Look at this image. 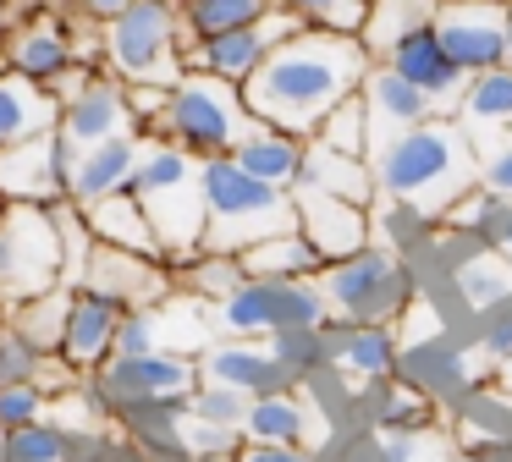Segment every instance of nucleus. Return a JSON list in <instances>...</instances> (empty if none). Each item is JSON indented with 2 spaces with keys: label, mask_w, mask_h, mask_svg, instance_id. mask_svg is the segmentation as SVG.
Masks as SVG:
<instances>
[{
  "label": "nucleus",
  "mask_w": 512,
  "mask_h": 462,
  "mask_svg": "<svg viewBox=\"0 0 512 462\" xmlns=\"http://www.w3.org/2000/svg\"><path fill=\"white\" fill-rule=\"evenodd\" d=\"M369 66H375V55H369V44L358 33L298 28L243 83V105L265 127H281L292 138H314L320 121L364 88Z\"/></svg>",
  "instance_id": "obj_1"
},
{
  "label": "nucleus",
  "mask_w": 512,
  "mask_h": 462,
  "mask_svg": "<svg viewBox=\"0 0 512 462\" xmlns=\"http://www.w3.org/2000/svg\"><path fill=\"white\" fill-rule=\"evenodd\" d=\"M380 198L419 220H446L479 187V149L457 116H430L369 154Z\"/></svg>",
  "instance_id": "obj_2"
},
{
  "label": "nucleus",
  "mask_w": 512,
  "mask_h": 462,
  "mask_svg": "<svg viewBox=\"0 0 512 462\" xmlns=\"http://www.w3.org/2000/svg\"><path fill=\"white\" fill-rule=\"evenodd\" d=\"M254 127L243 105V88L221 83L204 72H182L177 83L160 94V105L144 116L138 138L144 143H171V149L193 154V160H221L243 143V132Z\"/></svg>",
  "instance_id": "obj_3"
},
{
  "label": "nucleus",
  "mask_w": 512,
  "mask_h": 462,
  "mask_svg": "<svg viewBox=\"0 0 512 462\" xmlns=\"http://www.w3.org/2000/svg\"><path fill=\"white\" fill-rule=\"evenodd\" d=\"M204 253H243L265 237L298 231V209H292V187H270L248 176L232 154L204 160Z\"/></svg>",
  "instance_id": "obj_4"
},
{
  "label": "nucleus",
  "mask_w": 512,
  "mask_h": 462,
  "mask_svg": "<svg viewBox=\"0 0 512 462\" xmlns=\"http://www.w3.org/2000/svg\"><path fill=\"white\" fill-rule=\"evenodd\" d=\"M199 165L204 160L171 149V143H144V160H138L133 187H127L144 204L166 264H182L204 248V176H199Z\"/></svg>",
  "instance_id": "obj_5"
},
{
  "label": "nucleus",
  "mask_w": 512,
  "mask_h": 462,
  "mask_svg": "<svg viewBox=\"0 0 512 462\" xmlns=\"http://www.w3.org/2000/svg\"><path fill=\"white\" fill-rule=\"evenodd\" d=\"M182 50H188V33H182L177 0H133L122 17L100 28V66L127 88H171L188 72Z\"/></svg>",
  "instance_id": "obj_6"
},
{
  "label": "nucleus",
  "mask_w": 512,
  "mask_h": 462,
  "mask_svg": "<svg viewBox=\"0 0 512 462\" xmlns=\"http://www.w3.org/2000/svg\"><path fill=\"white\" fill-rule=\"evenodd\" d=\"M320 292H325V303H331L336 325H397L413 303V270L391 248L369 242L353 259L325 264Z\"/></svg>",
  "instance_id": "obj_7"
},
{
  "label": "nucleus",
  "mask_w": 512,
  "mask_h": 462,
  "mask_svg": "<svg viewBox=\"0 0 512 462\" xmlns=\"http://www.w3.org/2000/svg\"><path fill=\"white\" fill-rule=\"evenodd\" d=\"M61 281V204H0V303H28Z\"/></svg>",
  "instance_id": "obj_8"
},
{
  "label": "nucleus",
  "mask_w": 512,
  "mask_h": 462,
  "mask_svg": "<svg viewBox=\"0 0 512 462\" xmlns=\"http://www.w3.org/2000/svg\"><path fill=\"white\" fill-rule=\"evenodd\" d=\"M215 325L226 336L265 341L276 330H320L331 325V303H325L320 281H254L248 275L232 297L215 303Z\"/></svg>",
  "instance_id": "obj_9"
},
{
  "label": "nucleus",
  "mask_w": 512,
  "mask_h": 462,
  "mask_svg": "<svg viewBox=\"0 0 512 462\" xmlns=\"http://www.w3.org/2000/svg\"><path fill=\"white\" fill-rule=\"evenodd\" d=\"M61 138H72L78 149L89 143H105V138H122V132H138V116H133V88L122 77H111L105 66H83L67 88H61Z\"/></svg>",
  "instance_id": "obj_10"
},
{
  "label": "nucleus",
  "mask_w": 512,
  "mask_h": 462,
  "mask_svg": "<svg viewBox=\"0 0 512 462\" xmlns=\"http://www.w3.org/2000/svg\"><path fill=\"white\" fill-rule=\"evenodd\" d=\"M72 160H78V143L45 132V138H28L17 149H0V198L6 204H67L72 198Z\"/></svg>",
  "instance_id": "obj_11"
},
{
  "label": "nucleus",
  "mask_w": 512,
  "mask_h": 462,
  "mask_svg": "<svg viewBox=\"0 0 512 462\" xmlns=\"http://www.w3.org/2000/svg\"><path fill=\"white\" fill-rule=\"evenodd\" d=\"M89 385L100 407L133 413L138 402H155V396H188L199 385V363L182 358V352H149V358H122L116 352L100 374H89Z\"/></svg>",
  "instance_id": "obj_12"
},
{
  "label": "nucleus",
  "mask_w": 512,
  "mask_h": 462,
  "mask_svg": "<svg viewBox=\"0 0 512 462\" xmlns=\"http://www.w3.org/2000/svg\"><path fill=\"white\" fill-rule=\"evenodd\" d=\"M78 286H89V292L111 297V303H122V308H160L171 292H177V275H171L166 259H149V253H133V248L94 242Z\"/></svg>",
  "instance_id": "obj_13"
},
{
  "label": "nucleus",
  "mask_w": 512,
  "mask_h": 462,
  "mask_svg": "<svg viewBox=\"0 0 512 462\" xmlns=\"http://www.w3.org/2000/svg\"><path fill=\"white\" fill-rule=\"evenodd\" d=\"M287 33H298V22L287 11H270L265 22H248V28H232V33H215V39H193L182 50L188 72H204V77H221V83H237L243 88L248 77L265 66V55L276 50Z\"/></svg>",
  "instance_id": "obj_14"
},
{
  "label": "nucleus",
  "mask_w": 512,
  "mask_h": 462,
  "mask_svg": "<svg viewBox=\"0 0 512 462\" xmlns=\"http://www.w3.org/2000/svg\"><path fill=\"white\" fill-rule=\"evenodd\" d=\"M435 33H441L446 55L468 77L490 72V66H507V17H501V0H441Z\"/></svg>",
  "instance_id": "obj_15"
},
{
  "label": "nucleus",
  "mask_w": 512,
  "mask_h": 462,
  "mask_svg": "<svg viewBox=\"0 0 512 462\" xmlns=\"http://www.w3.org/2000/svg\"><path fill=\"white\" fill-rule=\"evenodd\" d=\"M83 66H94V61L78 55L67 22H56V17H34V22H23L17 33H6V72L28 77V83L50 88V94H61Z\"/></svg>",
  "instance_id": "obj_16"
},
{
  "label": "nucleus",
  "mask_w": 512,
  "mask_h": 462,
  "mask_svg": "<svg viewBox=\"0 0 512 462\" xmlns=\"http://www.w3.org/2000/svg\"><path fill=\"white\" fill-rule=\"evenodd\" d=\"M292 209H298V231L320 248L325 264L353 259L358 248H369L375 209L353 204V198H336V193H320V187H292Z\"/></svg>",
  "instance_id": "obj_17"
},
{
  "label": "nucleus",
  "mask_w": 512,
  "mask_h": 462,
  "mask_svg": "<svg viewBox=\"0 0 512 462\" xmlns=\"http://www.w3.org/2000/svg\"><path fill=\"white\" fill-rule=\"evenodd\" d=\"M122 303L78 286L67 303V330H61V347L56 358L67 363V374H100L105 363L116 358V330H122Z\"/></svg>",
  "instance_id": "obj_18"
},
{
  "label": "nucleus",
  "mask_w": 512,
  "mask_h": 462,
  "mask_svg": "<svg viewBox=\"0 0 512 462\" xmlns=\"http://www.w3.org/2000/svg\"><path fill=\"white\" fill-rule=\"evenodd\" d=\"M380 61L391 66V72H402L413 88H419L424 99L435 105V116H452L457 110V94H463V83H468V72L446 55V44H441V33H435V22H424V28H413L408 39H397Z\"/></svg>",
  "instance_id": "obj_19"
},
{
  "label": "nucleus",
  "mask_w": 512,
  "mask_h": 462,
  "mask_svg": "<svg viewBox=\"0 0 512 462\" xmlns=\"http://www.w3.org/2000/svg\"><path fill=\"white\" fill-rule=\"evenodd\" d=\"M358 99H364V116H369V154L386 149L391 138H402L408 127H419V121L435 116L430 99H424L402 72H391L386 61L369 66V77H364V88H358Z\"/></svg>",
  "instance_id": "obj_20"
},
{
  "label": "nucleus",
  "mask_w": 512,
  "mask_h": 462,
  "mask_svg": "<svg viewBox=\"0 0 512 462\" xmlns=\"http://www.w3.org/2000/svg\"><path fill=\"white\" fill-rule=\"evenodd\" d=\"M199 380L232 385V391H243V396H265V391H281V385H298L287 363L270 352V341H243V336L215 341L199 358Z\"/></svg>",
  "instance_id": "obj_21"
},
{
  "label": "nucleus",
  "mask_w": 512,
  "mask_h": 462,
  "mask_svg": "<svg viewBox=\"0 0 512 462\" xmlns=\"http://www.w3.org/2000/svg\"><path fill=\"white\" fill-rule=\"evenodd\" d=\"M138 160H144V138H138V132H122V138H105V143L78 149L67 204L89 209V204H100V198H111V193H127V187H133Z\"/></svg>",
  "instance_id": "obj_22"
},
{
  "label": "nucleus",
  "mask_w": 512,
  "mask_h": 462,
  "mask_svg": "<svg viewBox=\"0 0 512 462\" xmlns=\"http://www.w3.org/2000/svg\"><path fill=\"white\" fill-rule=\"evenodd\" d=\"M457 121L474 138L479 154L501 149L512 138V66H490V72H474L457 94Z\"/></svg>",
  "instance_id": "obj_23"
},
{
  "label": "nucleus",
  "mask_w": 512,
  "mask_h": 462,
  "mask_svg": "<svg viewBox=\"0 0 512 462\" xmlns=\"http://www.w3.org/2000/svg\"><path fill=\"white\" fill-rule=\"evenodd\" d=\"M331 330V369H342L353 385L397 374V330L391 325H325Z\"/></svg>",
  "instance_id": "obj_24"
},
{
  "label": "nucleus",
  "mask_w": 512,
  "mask_h": 462,
  "mask_svg": "<svg viewBox=\"0 0 512 462\" xmlns=\"http://www.w3.org/2000/svg\"><path fill=\"white\" fill-rule=\"evenodd\" d=\"M61 121V99L50 88L28 83L17 72H0V149H17L28 138H45Z\"/></svg>",
  "instance_id": "obj_25"
},
{
  "label": "nucleus",
  "mask_w": 512,
  "mask_h": 462,
  "mask_svg": "<svg viewBox=\"0 0 512 462\" xmlns=\"http://www.w3.org/2000/svg\"><path fill=\"white\" fill-rule=\"evenodd\" d=\"M303 154H309V138H292V132H281V127H265V121H254V127L243 132V143L232 149V160L243 165L248 176L270 182V187H298Z\"/></svg>",
  "instance_id": "obj_26"
},
{
  "label": "nucleus",
  "mask_w": 512,
  "mask_h": 462,
  "mask_svg": "<svg viewBox=\"0 0 512 462\" xmlns=\"http://www.w3.org/2000/svg\"><path fill=\"white\" fill-rule=\"evenodd\" d=\"M298 187H320V193H336V198H353V204L375 209L380 187H375V165L364 154H342L331 143H314L309 138V154H303V176Z\"/></svg>",
  "instance_id": "obj_27"
},
{
  "label": "nucleus",
  "mask_w": 512,
  "mask_h": 462,
  "mask_svg": "<svg viewBox=\"0 0 512 462\" xmlns=\"http://www.w3.org/2000/svg\"><path fill=\"white\" fill-rule=\"evenodd\" d=\"M243 440L248 446H309V402L298 385L254 396L243 413Z\"/></svg>",
  "instance_id": "obj_28"
},
{
  "label": "nucleus",
  "mask_w": 512,
  "mask_h": 462,
  "mask_svg": "<svg viewBox=\"0 0 512 462\" xmlns=\"http://www.w3.org/2000/svg\"><path fill=\"white\" fill-rule=\"evenodd\" d=\"M358 407H364V418L375 424V435H424V429L435 424L430 396H419L413 385H402L397 374L358 385Z\"/></svg>",
  "instance_id": "obj_29"
},
{
  "label": "nucleus",
  "mask_w": 512,
  "mask_h": 462,
  "mask_svg": "<svg viewBox=\"0 0 512 462\" xmlns=\"http://www.w3.org/2000/svg\"><path fill=\"white\" fill-rule=\"evenodd\" d=\"M237 259H243V275H254V281H320V270H325L320 248L303 231L265 237L254 248H243Z\"/></svg>",
  "instance_id": "obj_30"
},
{
  "label": "nucleus",
  "mask_w": 512,
  "mask_h": 462,
  "mask_svg": "<svg viewBox=\"0 0 512 462\" xmlns=\"http://www.w3.org/2000/svg\"><path fill=\"white\" fill-rule=\"evenodd\" d=\"M83 220H89L94 242H111V248H133V253H149V259H166V253H160L155 226H149L144 204H138L133 193H111V198H100V204L83 209Z\"/></svg>",
  "instance_id": "obj_31"
},
{
  "label": "nucleus",
  "mask_w": 512,
  "mask_h": 462,
  "mask_svg": "<svg viewBox=\"0 0 512 462\" xmlns=\"http://www.w3.org/2000/svg\"><path fill=\"white\" fill-rule=\"evenodd\" d=\"M452 281H457V297H463L468 314H490L496 303L512 297V264L501 248H474L468 242V259L452 270Z\"/></svg>",
  "instance_id": "obj_32"
},
{
  "label": "nucleus",
  "mask_w": 512,
  "mask_h": 462,
  "mask_svg": "<svg viewBox=\"0 0 512 462\" xmlns=\"http://www.w3.org/2000/svg\"><path fill=\"white\" fill-rule=\"evenodd\" d=\"M83 446H100L94 435L56 424V418H39L6 435V462H83Z\"/></svg>",
  "instance_id": "obj_33"
},
{
  "label": "nucleus",
  "mask_w": 512,
  "mask_h": 462,
  "mask_svg": "<svg viewBox=\"0 0 512 462\" xmlns=\"http://www.w3.org/2000/svg\"><path fill=\"white\" fill-rule=\"evenodd\" d=\"M435 11H441V0H369V17H364V33H358V39H364L369 55L380 61L397 39H408L413 28L435 22Z\"/></svg>",
  "instance_id": "obj_34"
},
{
  "label": "nucleus",
  "mask_w": 512,
  "mask_h": 462,
  "mask_svg": "<svg viewBox=\"0 0 512 462\" xmlns=\"http://www.w3.org/2000/svg\"><path fill=\"white\" fill-rule=\"evenodd\" d=\"M270 11H276V0H182V33H188V44L215 39V33L265 22Z\"/></svg>",
  "instance_id": "obj_35"
},
{
  "label": "nucleus",
  "mask_w": 512,
  "mask_h": 462,
  "mask_svg": "<svg viewBox=\"0 0 512 462\" xmlns=\"http://www.w3.org/2000/svg\"><path fill=\"white\" fill-rule=\"evenodd\" d=\"M171 275H177V292H193V297H204V303H221V297H232L237 286L248 281L237 253H204V248L193 253V259L171 264Z\"/></svg>",
  "instance_id": "obj_36"
},
{
  "label": "nucleus",
  "mask_w": 512,
  "mask_h": 462,
  "mask_svg": "<svg viewBox=\"0 0 512 462\" xmlns=\"http://www.w3.org/2000/svg\"><path fill=\"white\" fill-rule=\"evenodd\" d=\"M67 303H72V286H50V292L28 297V303L6 308V325L23 330L39 352H56L61 347V330H67Z\"/></svg>",
  "instance_id": "obj_37"
},
{
  "label": "nucleus",
  "mask_w": 512,
  "mask_h": 462,
  "mask_svg": "<svg viewBox=\"0 0 512 462\" xmlns=\"http://www.w3.org/2000/svg\"><path fill=\"white\" fill-rule=\"evenodd\" d=\"M50 363H56V352H39L23 330L0 325V385H50ZM50 396H56V385H50Z\"/></svg>",
  "instance_id": "obj_38"
},
{
  "label": "nucleus",
  "mask_w": 512,
  "mask_h": 462,
  "mask_svg": "<svg viewBox=\"0 0 512 462\" xmlns=\"http://www.w3.org/2000/svg\"><path fill=\"white\" fill-rule=\"evenodd\" d=\"M298 28H331V33H364L369 0H276Z\"/></svg>",
  "instance_id": "obj_39"
},
{
  "label": "nucleus",
  "mask_w": 512,
  "mask_h": 462,
  "mask_svg": "<svg viewBox=\"0 0 512 462\" xmlns=\"http://www.w3.org/2000/svg\"><path fill=\"white\" fill-rule=\"evenodd\" d=\"M270 352H276L281 363L292 369V380H309L314 369H325L331 363V330H276V336H265Z\"/></svg>",
  "instance_id": "obj_40"
},
{
  "label": "nucleus",
  "mask_w": 512,
  "mask_h": 462,
  "mask_svg": "<svg viewBox=\"0 0 512 462\" xmlns=\"http://www.w3.org/2000/svg\"><path fill=\"white\" fill-rule=\"evenodd\" d=\"M177 440L193 462H232L237 451L248 446L243 429H226V424H204V418H182L177 424Z\"/></svg>",
  "instance_id": "obj_41"
},
{
  "label": "nucleus",
  "mask_w": 512,
  "mask_h": 462,
  "mask_svg": "<svg viewBox=\"0 0 512 462\" xmlns=\"http://www.w3.org/2000/svg\"><path fill=\"white\" fill-rule=\"evenodd\" d=\"M314 143H331V149L342 154H364L369 160V116H364V99H342V105L331 110V116L320 121V132H314Z\"/></svg>",
  "instance_id": "obj_42"
},
{
  "label": "nucleus",
  "mask_w": 512,
  "mask_h": 462,
  "mask_svg": "<svg viewBox=\"0 0 512 462\" xmlns=\"http://www.w3.org/2000/svg\"><path fill=\"white\" fill-rule=\"evenodd\" d=\"M254 396L232 391V385H215V380H199L188 396V418H204V424H226V429H243V413Z\"/></svg>",
  "instance_id": "obj_43"
},
{
  "label": "nucleus",
  "mask_w": 512,
  "mask_h": 462,
  "mask_svg": "<svg viewBox=\"0 0 512 462\" xmlns=\"http://www.w3.org/2000/svg\"><path fill=\"white\" fill-rule=\"evenodd\" d=\"M50 407H56V396H50V385H0V435H12V429L23 424H39V418H50Z\"/></svg>",
  "instance_id": "obj_44"
},
{
  "label": "nucleus",
  "mask_w": 512,
  "mask_h": 462,
  "mask_svg": "<svg viewBox=\"0 0 512 462\" xmlns=\"http://www.w3.org/2000/svg\"><path fill=\"white\" fill-rule=\"evenodd\" d=\"M116 352H122V358H149V352H166V347H160V308H127L122 330H116Z\"/></svg>",
  "instance_id": "obj_45"
},
{
  "label": "nucleus",
  "mask_w": 512,
  "mask_h": 462,
  "mask_svg": "<svg viewBox=\"0 0 512 462\" xmlns=\"http://www.w3.org/2000/svg\"><path fill=\"white\" fill-rule=\"evenodd\" d=\"M479 352H490L496 363H512V297L496 303L490 314H479Z\"/></svg>",
  "instance_id": "obj_46"
},
{
  "label": "nucleus",
  "mask_w": 512,
  "mask_h": 462,
  "mask_svg": "<svg viewBox=\"0 0 512 462\" xmlns=\"http://www.w3.org/2000/svg\"><path fill=\"white\" fill-rule=\"evenodd\" d=\"M479 187H490V193H501L512 204V143L479 154Z\"/></svg>",
  "instance_id": "obj_47"
},
{
  "label": "nucleus",
  "mask_w": 512,
  "mask_h": 462,
  "mask_svg": "<svg viewBox=\"0 0 512 462\" xmlns=\"http://www.w3.org/2000/svg\"><path fill=\"white\" fill-rule=\"evenodd\" d=\"M446 462H512V440H479V446L452 451Z\"/></svg>",
  "instance_id": "obj_48"
},
{
  "label": "nucleus",
  "mask_w": 512,
  "mask_h": 462,
  "mask_svg": "<svg viewBox=\"0 0 512 462\" xmlns=\"http://www.w3.org/2000/svg\"><path fill=\"white\" fill-rule=\"evenodd\" d=\"M127 6H133V0H72V11H78L83 22H100V28H105L111 17H122Z\"/></svg>",
  "instance_id": "obj_49"
},
{
  "label": "nucleus",
  "mask_w": 512,
  "mask_h": 462,
  "mask_svg": "<svg viewBox=\"0 0 512 462\" xmlns=\"http://www.w3.org/2000/svg\"><path fill=\"white\" fill-rule=\"evenodd\" d=\"M501 17H507V66H512V0H501Z\"/></svg>",
  "instance_id": "obj_50"
},
{
  "label": "nucleus",
  "mask_w": 512,
  "mask_h": 462,
  "mask_svg": "<svg viewBox=\"0 0 512 462\" xmlns=\"http://www.w3.org/2000/svg\"><path fill=\"white\" fill-rule=\"evenodd\" d=\"M501 253L512 259V209H507V231H501Z\"/></svg>",
  "instance_id": "obj_51"
},
{
  "label": "nucleus",
  "mask_w": 512,
  "mask_h": 462,
  "mask_svg": "<svg viewBox=\"0 0 512 462\" xmlns=\"http://www.w3.org/2000/svg\"><path fill=\"white\" fill-rule=\"evenodd\" d=\"M0 72H6V33H0Z\"/></svg>",
  "instance_id": "obj_52"
},
{
  "label": "nucleus",
  "mask_w": 512,
  "mask_h": 462,
  "mask_svg": "<svg viewBox=\"0 0 512 462\" xmlns=\"http://www.w3.org/2000/svg\"><path fill=\"white\" fill-rule=\"evenodd\" d=\"M0 462H6V435H0Z\"/></svg>",
  "instance_id": "obj_53"
},
{
  "label": "nucleus",
  "mask_w": 512,
  "mask_h": 462,
  "mask_svg": "<svg viewBox=\"0 0 512 462\" xmlns=\"http://www.w3.org/2000/svg\"><path fill=\"white\" fill-rule=\"evenodd\" d=\"M0 325H6V303H0Z\"/></svg>",
  "instance_id": "obj_54"
},
{
  "label": "nucleus",
  "mask_w": 512,
  "mask_h": 462,
  "mask_svg": "<svg viewBox=\"0 0 512 462\" xmlns=\"http://www.w3.org/2000/svg\"><path fill=\"white\" fill-rule=\"evenodd\" d=\"M0 204H6V198H0Z\"/></svg>",
  "instance_id": "obj_55"
}]
</instances>
